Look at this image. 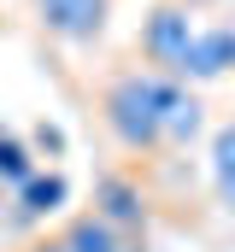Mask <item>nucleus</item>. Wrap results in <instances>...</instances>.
<instances>
[{
  "mask_svg": "<svg viewBox=\"0 0 235 252\" xmlns=\"http://www.w3.org/2000/svg\"><path fill=\"white\" fill-rule=\"evenodd\" d=\"M159 100H165V76H153L147 64H123L100 82L94 106L100 124L129 158H159L165 153V124H159Z\"/></svg>",
  "mask_w": 235,
  "mask_h": 252,
  "instance_id": "nucleus-1",
  "label": "nucleus"
},
{
  "mask_svg": "<svg viewBox=\"0 0 235 252\" xmlns=\"http://www.w3.org/2000/svg\"><path fill=\"white\" fill-rule=\"evenodd\" d=\"M194 35H200L194 6H182V0H153V12L141 18L135 53L147 59L153 76H176V82H182V64H188V53H194Z\"/></svg>",
  "mask_w": 235,
  "mask_h": 252,
  "instance_id": "nucleus-2",
  "label": "nucleus"
},
{
  "mask_svg": "<svg viewBox=\"0 0 235 252\" xmlns=\"http://www.w3.org/2000/svg\"><path fill=\"white\" fill-rule=\"evenodd\" d=\"M30 12L65 47H100L112 30V0H30Z\"/></svg>",
  "mask_w": 235,
  "mask_h": 252,
  "instance_id": "nucleus-3",
  "label": "nucleus"
},
{
  "mask_svg": "<svg viewBox=\"0 0 235 252\" xmlns=\"http://www.w3.org/2000/svg\"><path fill=\"white\" fill-rule=\"evenodd\" d=\"M94 217H106L118 235L129 241V235H141V229H147V199H141V188H135L129 176L106 170V176L94 182Z\"/></svg>",
  "mask_w": 235,
  "mask_h": 252,
  "instance_id": "nucleus-4",
  "label": "nucleus"
},
{
  "mask_svg": "<svg viewBox=\"0 0 235 252\" xmlns=\"http://www.w3.org/2000/svg\"><path fill=\"white\" fill-rule=\"evenodd\" d=\"M230 70H235V18L200 24L194 53L182 64V82H212V76H230Z\"/></svg>",
  "mask_w": 235,
  "mask_h": 252,
  "instance_id": "nucleus-5",
  "label": "nucleus"
},
{
  "mask_svg": "<svg viewBox=\"0 0 235 252\" xmlns=\"http://www.w3.org/2000/svg\"><path fill=\"white\" fill-rule=\"evenodd\" d=\"M159 124H165V153H176V147H188V141H200V129H206V106H200V94H188V82H176V76H165V100H159Z\"/></svg>",
  "mask_w": 235,
  "mask_h": 252,
  "instance_id": "nucleus-6",
  "label": "nucleus"
},
{
  "mask_svg": "<svg viewBox=\"0 0 235 252\" xmlns=\"http://www.w3.org/2000/svg\"><path fill=\"white\" fill-rule=\"evenodd\" d=\"M59 247H65V252H129V241L118 235L106 217H94V211H77V217L59 229Z\"/></svg>",
  "mask_w": 235,
  "mask_h": 252,
  "instance_id": "nucleus-7",
  "label": "nucleus"
},
{
  "mask_svg": "<svg viewBox=\"0 0 235 252\" xmlns=\"http://www.w3.org/2000/svg\"><path fill=\"white\" fill-rule=\"evenodd\" d=\"M65 199H71V182L59 170H36L18 188V217H53V211H65Z\"/></svg>",
  "mask_w": 235,
  "mask_h": 252,
  "instance_id": "nucleus-8",
  "label": "nucleus"
},
{
  "mask_svg": "<svg viewBox=\"0 0 235 252\" xmlns=\"http://www.w3.org/2000/svg\"><path fill=\"white\" fill-rule=\"evenodd\" d=\"M212 193H218V205L235 217V118L218 124V135H212Z\"/></svg>",
  "mask_w": 235,
  "mask_h": 252,
  "instance_id": "nucleus-9",
  "label": "nucleus"
},
{
  "mask_svg": "<svg viewBox=\"0 0 235 252\" xmlns=\"http://www.w3.org/2000/svg\"><path fill=\"white\" fill-rule=\"evenodd\" d=\"M36 170H41V164H36V153H30L12 129H0V182H6V188H24Z\"/></svg>",
  "mask_w": 235,
  "mask_h": 252,
  "instance_id": "nucleus-10",
  "label": "nucleus"
},
{
  "mask_svg": "<svg viewBox=\"0 0 235 252\" xmlns=\"http://www.w3.org/2000/svg\"><path fill=\"white\" fill-rule=\"evenodd\" d=\"M36 147H41V153H59V147H65V135H59L53 124H36Z\"/></svg>",
  "mask_w": 235,
  "mask_h": 252,
  "instance_id": "nucleus-11",
  "label": "nucleus"
}]
</instances>
